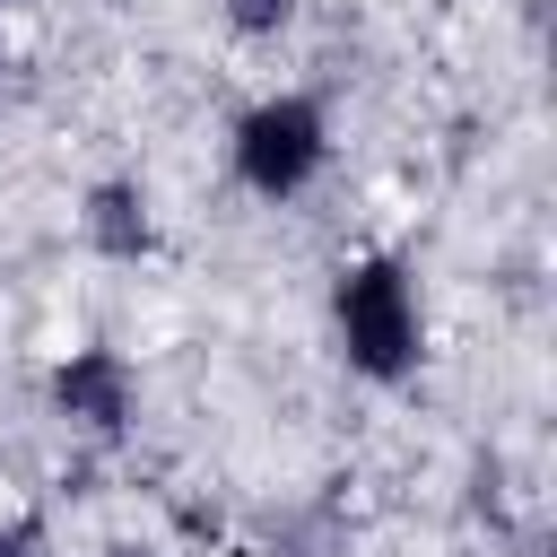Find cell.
Instances as JSON below:
<instances>
[{
	"instance_id": "52a82bcc",
	"label": "cell",
	"mask_w": 557,
	"mask_h": 557,
	"mask_svg": "<svg viewBox=\"0 0 557 557\" xmlns=\"http://www.w3.org/2000/svg\"><path fill=\"white\" fill-rule=\"evenodd\" d=\"M104 557H157V548H104Z\"/></svg>"
},
{
	"instance_id": "277c9868",
	"label": "cell",
	"mask_w": 557,
	"mask_h": 557,
	"mask_svg": "<svg viewBox=\"0 0 557 557\" xmlns=\"http://www.w3.org/2000/svg\"><path fill=\"white\" fill-rule=\"evenodd\" d=\"M78 235H87L104 261H148V244H157V218H148V183H139V174H104V183H87Z\"/></svg>"
},
{
	"instance_id": "7a4b0ae2",
	"label": "cell",
	"mask_w": 557,
	"mask_h": 557,
	"mask_svg": "<svg viewBox=\"0 0 557 557\" xmlns=\"http://www.w3.org/2000/svg\"><path fill=\"white\" fill-rule=\"evenodd\" d=\"M322 165H331V113L305 87H278V96L244 104L235 131H226V174L252 200H270V209L278 200H305L322 183Z\"/></svg>"
},
{
	"instance_id": "6da1fadb",
	"label": "cell",
	"mask_w": 557,
	"mask_h": 557,
	"mask_svg": "<svg viewBox=\"0 0 557 557\" xmlns=\"http://www.w3.org/2000/svg\"><path fill=\"white\" fill-rule=\"evenodd\" d=\"M331 339L348 357V374L366 383H409L426 357V296L418 270L400 252H357L331 278Z\"/></svg>"
},
{
	"instance_id": "8992f818",
	"label": "cell",
	"mask_w": 557,
	"mask_h": 557,
	"mask_svg": "<svg viewBox=\"0 0 557 557\" xmlns=\"http://www.w3.org/2000/svg\"><path fill=\"white\" fill-rule=\"evenodd\" d=\"M0 557H44V522L35 513H0Z\"/></svg>"
},
{
	"instance_id": "5b68a950",
	"label": "cell",
	"mask_w": 557,
	"mask_h": 557,
	"mask_svg": "<svg viewBox=\"0 0 557 557\" xmlns=\"http://www.w3.org/2000/svg\"><path fill=\"white\" fill-rule=\"evenodd\" d=\"M218 9H226L235 35H278V26L296 17V0H218Z\"/></svg>"
},
{
	"instance_id": "3957f363",
	"label": "cell",
	"mask_w": 557,
	"mask_h": 557,
	"mask_svg": "<svg viewBox=\"0 0 557 557\" xmlns=\"http://www.w3.org/2000/svg\"><path fill=\"white\" fill-rule=\"evenodd\" d=\"M44 392H52V409L70 418V426H87V435H122L131 426V409H139V374H131V357L122 348H104V339H87V348H70L52 374H44Z\"/></svg>"
}]
</instances>
